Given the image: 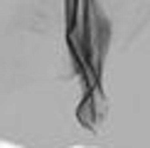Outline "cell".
I'll return each mask as SVG.
<instances>
[{
	"mask_svg": "<svg viewBox=\"0 0 150 148\" xmlns=\"http://www.w3.org/2000/svg\"><path fill=\"white\" fill-rule=\"evenodd\" d=\"M0 146L150 148V0H0Z\"/></svg>",
	"mask_w": 150,
	"mask_h": 148,
	"instance_id": "6da1fadb",
	"label": "cell"
}]
</instances>
